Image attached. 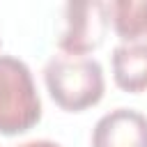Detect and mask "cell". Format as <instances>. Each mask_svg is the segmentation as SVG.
I'll return each mask as SVG.
<instances>
[{
	"label": "cell",
	"instance_id": "1",
	"mask_svg": "<svg viewBox=\"0 0 147 147\" xmlns=\"http://www.w3.org/2000/svg\"><path fill=\"white\" fill-rule=\"evenodd\" d=\"M44 83L51 99L69 113L96 106L106 90L99 60L85 55H53L44 64Z\"/></svg>",
	"mask_w": 147,
	"mask_h": 147
},
{
	"label": "cell",
	"instance_id": "2",
	"mask_svg": "<svg viewBox=\"0 0 147 147\" xmlns=\"http://www.w3.org/2000/svg\"><path fill=\"white\" fill-rule=\"evenodd\" d=\"M39 119L41 99L30 67L14 55H0V133H25Z\"/></svg>",
	"mask_w": 147,
	"mask_h": 147
},
{
	"label": "cell",
	"instance_id": "3",
	"mask_svg": "<svg viewBox=\"0 0 147 147\" xmlns=\"http://www.w3.org/2000/svg\"><path fill=\"white\" fill-rule=\"evenodd\" d=\"M108 25H110L108 2H101V0L74 2L71 0L64 7V30L57 39V46L67 55L92 53L103 44Z\"/></svg>",
	"mask_w": 147,
	"mask_h": 147
},
{
	"label": "cell",
	"instance_id": "4",
	"mask_svg": "<svg viewBox=\"0 0 147 147\" xmlns=\"http://www.w3.org/2000/svg\"><path fill=\"white\" fill-rule=\"evenodd\" d=\"M92 147H147V117L133 108H115L99 117Z\"/></svg>",
	"mask_w": 147,
	"mask_h": 147
},
{
	"label": "cell",
	"instance_id": "5",
	"mask_svg": "<svg viewBox=\"0 0 147 147\" xmlns=\"http://www.w3.org/2000/svg\"><path fill=\"white\" fill-rule=\"evenodd\" d=\"M113 78L119 90L138 94L147 90V44L122 41L113 48Z\"/></svg>",
	"mask_w": 147,
	"mask_h": 147
},
{
	"label": "cell",
	"instance_id": "6",
	"mask_svg": "<svg viewBox=\"0 0 147 147\" xmlns=\"http://www.w3.org/2000/svg\"><path fill=\"white\" fill-rule=\"evenodd\" d=\"M108 14L124 41L147 37V0H113L108 2Z\"/></svg>",
	"mask_w": 147,
	"mask_h": 147
},
{
	"label": "cell",
	"instance_id": "7",
	"mask_svg": "<svg viewBox=\"0 0 147 147\" xmlns=\"http://www.w3.org/2000/svg\"><path fill=\"white\" fill-rule=\"evenodd\" d=\"M16 147H62V145H57L53 140H28V142L16 145Z\"/></svg>",
	"mask_w": 147,
	"mask_h": 147
}]
</instances>
